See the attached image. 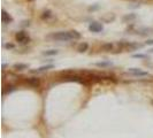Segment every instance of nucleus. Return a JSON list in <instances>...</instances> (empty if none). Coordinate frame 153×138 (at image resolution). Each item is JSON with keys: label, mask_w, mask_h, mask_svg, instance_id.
<instances>
[{"label": "nucleus", "mask_w": 153, "mask_h": 138, "mask_svg": "<svg viewBox=\"0 0 153 138\" xmlns=\"http://www.w3.org/2000/svg\"><path fill=\"white\" fill-rule=\"evenodd\" d=\"M128 73H130L131 75L136 76V77H144V76H148L147 71H144L139 68H129L128 69Z\"/></svg>", "instance_id": "nucleus-3"}, {"label": "nucleus", "mask_w": 153, "mask_h": 138, "mask_svg": "<svg viewBox=\"0 0 153 138\" xmlns=\"http://www.w3.org/2000/svg\"><path fill=\"white\" fill-rule=\"evenodd\" d=\"M136 17H137L136 14H127V15L123 16V21H124V22H130V21L135 20Z\"/></svg>", "instance_id": "nucleus-13"}, {"label": "nucleus", "mask_w": 153, "mask_h": 138, "mask_svg": "<svg viewBox=\"0 0 153 138\" xmlns=\"http://www.w3.org/2000/svg\"><path fill=\"white\" fill-rule=\"evenodd\" d=\"M14 90H15V88H14L13 85H8V86H6V88H4V89H3V94L5 95V94H7V93L13 92Z\"/></svg>", "instance_id": "nucleus-16"}, {"label": "nucleus", "mask_w": 153, "mask_h": 138, "mask_svg": "<svg viewBox=\"0 0 153 138\" xmlns=\"http://www.w3.org/2000/svg\"><path fill=\"white\" fill-rule=\"evenodd\" d=\"M69 32H70V35H71V38H73V40L81 39V33L78 32V31H76V30H71V31H69Z\"/></svg>", "instance_id": "nucleus-15"}, {"label": "nucleus", "mask_w": 153, "mask_h": 138, "mask_svg": "<svg viewBox=\"0 0 153 138\" xmlns=\"http://www.w3.org/2000/svg\"><path fill=\"white\" fill-rule=\"evenodd\" d=\"M101 50L103 51H106V52H110V51L113 50V44L112 43H105L101 45Z\"/></svg>", "instance_id": "nucleus-11"}, {"label": "nucleus", "mask_w": 153, "mask_h": 138, "mask_svg": "<svg viewBox=\"0 0 153 138\" xmlns=\"http://www.w3.org/2000/svg\"><path fill=\"white\" fill-rule=\"evenodd\" d=\"M52 16H53L52 12H51V10H48V9L44 10L43 14H42V18H43V20H48V18L52 17Z\"/></svg>", "instance_id": "nucleus-12"}, {"label": "nucleus", "mask_w": 153, "mask_h": 138, "mask_svg": "<svg viewBox=\"0 0 153 138\" xmlns=\"http://www.w3.org/2000/svg\"><path fill=\"white\" fill-rule=\"evenodd\" d=\"M53 68H54L53 65H46V66L39 67L38 69H36V70H30V73H44V71H47V70H50V69H53Z\"/></svg>", "instance_id": "nucleus-6"}, {"label": "nucleus", "mask_w": 153, "mask_h": 138, "mask_svg": "<svg viewBox=\"0 0 153 138\" xmlns=\"http://www.w3.org/2000/svg\"><path fill=\"white\" fill-rule=\"evenodd\" d=\"M27 84L32 88H38L40 85V80L38 77H29L27 78Z\"/></svg>", "instance_id": "nucleus-5"}, {"label": "nucleus", "mask_w": 153, "mask_h": 138, "mask_svg": "<svg viewBox=\"0 0 153 138\" xmlns=\"http://www.w3.org/2000/svg\"><path fill=\"white\" fill-rule=\"evenodd\" d=\"M145 45H148V46L153 45V39H147V40L145 42Z\"/></svg>", "instance_id": "nucleus-18"}, {"label": "nucleus", "mask_w": 153, "mask_h": 138, "mask_svg": "<svg viewBox=\"0 0 153 138\" xmlns=\"http://www.w3.org/2000/svg\"><path fill=\"white\" fill-rule=\"evenodd\" d=\"M112 65H113V62H110V61H100V62L94 63V66L98 68H107V67H110Z\"/></svg>", "instance_id": "nucleus-10"}, {"label": "nucleus", "mask_w": 153, "mask_h": 138, "mask_svg": "<svg viewBox=\"0 0 153 138\" xmlns=\"http://www.w3.org/2000/svg\"><path fill=\"white\" fill-rule=\"evenodd\" d=\"M5 46L6 48H14V45H13V44H5Z\"/></svg>", "instance_id": "nucleus-19"}, {"label": "nucleus", "mask_w": 153, "mask_h": 138, "mask_svg": "<svg viewBox=\"0 0 153 138\" xmlns=\"http://www.w3.org/2000/svg\"><path fill=\"white\" fill-rule=\"evenodd\" d=\"M99 6H94V7H90L89 8V10H95V9H98Z\"/></svg>", "instance_id": "nucleus-20"}, {"label": "nucleus", "mask_w": 153, "mask_h": 138, "mask_svg": "<svg viewBox=\"0 0 153 138\" xmlns=\"http://www.w3.org/2000/svg\"><path fill=\"white\" fill-rule=\"evenodd\" d=\"M13 68L15 69V70H18V71H22V70H25V69H28L29 68V66L27 65V63H15V65L13 66Z\"/></svg>", "instance_id": "nucleus-8"}, {"label": "nucleus", "mask_w": 153, "mask_h": 138, "mask_svg": "<svg viewBox=\"0 0 153 138\" xmlns=\"http://www.w3.org/2000/svg\"><path fill=\"white\" fill-rule=\"evenodd\" d=\"M15 38L18 43H21V44H27L30 42V37H29L24 31H18V32L15 35Z\"/></svg>", "instance_id": "nucleus-2"}, {"label": "nucleus", "mask_w": 153, "mask_h": 138, "mask_svg": "<svg viewBox=\"0 0 153 138\" xmlns=\"http://www.w3.org/2000/svg\"><path fill=\"white\" fill-rule=\"evenodd\" d=\"M89 30L91 32H94V33H98V32H101L104 30V27L101 23L99 22H91L89 24Z\"/></svg>", "instance_id": "nucleus-4"}, {"label": "nucleus", "mask_w": 153, "mask_h": 138, "mask_svg": "<svg viewBox=\"0 0 153 138\" xmlns=\"http://www.w3.org/2000/svg\"><path fill=\"white\" fill-rule=\"evenodd\" d=\"M88 50H89V44L85 43V42L81 43L80 45H78V47H77V52L78 53H84V52H86Z\"/></svg>", "instance_id": "nucleus-9"}, {"label": "nucleus", "mask_w": 153, "mask_h": 138, "mask_svg": "<svg viewBox=\"0 0 153 138\" xmlns=\"http://www.w3.org/2000/svg\"><path fill=\"white\" fill-rule=\"evenodd\" d=\"M148 52H150V53H153V48H151V50L148 51Z\"/></svg>", "instance_id": "nucleus-22"}, {"label": "nucleus", "mask_w": 153, "mask_h": 138, "mask_svg": "<svg viewBox=\"0 0 153 138\" xmlns=\"http://www.w3.org/2000/svg\"><path fill=\"white\" fill-rule=\"evenodd\" d=\"M6 67H7V65H6V63H4V65H3V69H5Z\"/></svg>", "instance_id": "nucleus-21"}, {"label": "nucleus", "mask_w": 153, "mask_h": 138, "mask_svg": "<svg viewBox=\"0 0 153 138\" xmlns=\"http://www.w3.org/2000/svg\"><path fill=\"white\" fill-rule=\"evenodd\" d=\"M46 39H52L56 40V42H69V40H73V38H71L69 31H59V32H53L51 35H47Z\"/></svg>", "instance_id": "nucleus-1"}, {"label": "nucleus", "mask_w": 153, "mask_h": 138, "mask_svg": "<svg viewBox=\"0 0 153 138\" xmlns=\"http://www.w3.org/2000/svg\"><path fill=\"white\" fill-rule=\"evenodd\" d=\"M3 23H5V24H7V23H10V22H13V18H12V16L8 14L6 10H3Z\"/></svg>", "instance_id": "nucleus-7"}, {"label": "nucleus", "mask_w": 153, "mask_h": 138, "mask_svg": "<svg viewBox=\"0 0 153 138\" xmlns=\"http://www.w3.org/2000/svg\"><path fill=\"white\" fill-rule=\"evenodd\" d=\"M132 58H135V59H146V58H147V55H146V54H141V53H138V54H133V55H132Z\"/></svg>", "instance_id": "nucleus-17"}, {"label": "nucleus", "mask_w": 153, "mask_h": 138, "mask_svg": "<svg viewBox=\"0 0 153 138\" xmlns=\"http://www.w3.org/2000/svg\"><path fill=\"white\" fill-rule=\"evenodd\" d=\"M59 53V51L56 50H48V51H44L43 54L46 55V56H53V55H56Z\"/></svg>", "instance_id": "nucleus-14"}]
</instances>
